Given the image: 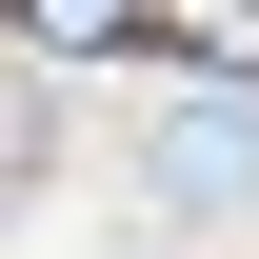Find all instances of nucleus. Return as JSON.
Masks as SVG:
<instances>
[{
    "label": "nucleus",
    "mask_w": 259,
    "mask_h": 259,
    "mask_svg": "<svg viewBox=\"0 0 259 259\" xmlns=\"http://www.w3.org/2000/svg\"><path fill=\"white\" fill-rule=\"evenodd\" d=\"M140 199H160V220H239L259 199V100H180V120L140 140Z\"/></svg>",
    "instance_id": "f257e3e1"
},
{
    "label": "nucleus",
    "mask_w": 259,
    "mask_h": 259,
    "mask_svg": "<svg viewBox=\"0 0 259 259\" xmlns=\"http://www.w3.org/2000/svg\"><path fill=\"white\" fill-rule=\"evenodd\" d=\"M20 20H40V60H80V40L120 60V40H160V0H20Z\"/></svg>",
    "instance_id": "f03ea898"
},
{
    "label": "nucleus",
    "mask_w": 259,
    "mask_h": 259,
    "mask_svg": "<svg viewBox=\"0 0 259 259\" xmlns=\"http://www.w3.org/2000/svg\"><path fill=\"white\" fill-rule=\"evenodd\" d=\"M60 140H80V120H60V60H40L20 100H0V160H20V180H60Z\"/></svg>",
    "instance_id": "7ed1b4c3"
}]
</instances>
